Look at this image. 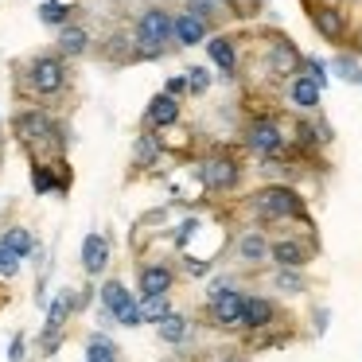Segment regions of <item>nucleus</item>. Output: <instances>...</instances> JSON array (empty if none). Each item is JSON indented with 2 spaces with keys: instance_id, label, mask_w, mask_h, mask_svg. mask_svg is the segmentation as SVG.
I'll return each mask as SVG.
<instances>
[{
  "instance_id": "ea45409f",
  "label": "nucleus",
  "mask_w": 362,
  "mask_h": 362,
  "mask_svg": "<svg viewBox=\"0 0 362 362\" xmlns=\"http://www.w3.org/2000/svg\"><path fill=\"white\" fill-rule=\"evenodd\" d=\"M312 320H315V323H312V331L323 339V335H327V323H331V308H315Z\"/></svg>"
},
{
  "instance_id": "39448f33",
  "label": "nucleus",
  "mask_w": 362,
  "mask_h": 362,
  "mask_svg": "<svg viewBox=\"0 0 362 362\" xmlns=\"http://www.w3.org/2000/svg\"><path fill=\"white\" fill-rule=\"evenodd\" d=\"M312 257H315V238H304V234L269 238V265L273 269H308Z\"/></svg>"
},
{
  "instance_id": "c03bdc74",
  "label": "nucleus",
  "mask_w": 362,
  "mask_h": 362,
  "mask_svg": "<svg viewBox=\"0 0 362 362\" xmlns=\"http://www.w3.org/2000/svg\"><path fill=\"white\" fill-rule=\"evenodd\" d=\"M160 362H175V358H160Z\"/></svg>"
},
{
  "instance_id": "7c9ffc66",
  "label": "nucleus",
  "mask_w": 362,
  "mask_h": 362,
  "mask_svg": "<svg viewBox=\"0 0 362 362\" xmlns=\"http://www.w3.org/2000/svg\"><path fill=\"white\" fill-rule=\"evenodd\" d=\"M136 304H141V320L144 323H160L168 312H172V300L168 296H141Z\"/></svg>"
},
{
  "instance_id": "423d86ee",
  "label": "nucleus",
  "mask_w": 362,
  "mask_h": 362,
  "mask_svg": "<svg viewBox=\"0 0 362 362\" xmlns=\"http://www.w3.org/2000/svg\"><path fill=\"white\" fill-rule=\"evenodd\" d=\"M12 129H16L20 144H28V148H35V144H51L55 152H63V136H59V125L47 117V113H40V110L16 113Z\"/></svg>"
},
{
  "instance_id": "6ab92c4d",
  "label": "nucleus",
  "mask_w": 362,
  "mask_h": 362,
  "mask_svg": "<svg viewBox=\"0 0 362 362\" xmlns=\"http://www.w3.org/2000/svg\"><path fill=\"white\" fill-rule=\"evenodd\" d=\"M105 265H110V242H105V234L90 230L82 238V269H86V276H98L105 273Z\"/></svg>"
},
{
  "instance_id": "2f4dec72",
  "label": "nucleus",
  "mask_w": 362,
  "mask_h": 362,
  "mask_svg": "<svg viewBox=\"0 0 362 362\" xmlns=\"http://www.w3.org/2000/svg\"><path fill=\"white\" fill-rule=\"evenodd\" d=\"M66 16H71V8L59 4V0H47V4L40 8V20H43V24H51V28H66Z\"/></svg>"
},
{
  "instance_id": "a19ab883",
  "label": "nucleus",
  "mask_w": 362,
  "mask_h": 362,
  "mask_svg": "<svg viewBox=\"0 0 362 362\" xmlns=\"http://www.w3.org/2000/svg\"><path fill=\"white\" fill-rule=\"evenodd\" d=\"M24 351H28V339H24V331H16L8 346V362H24Z\"/></svg>"
},
{
  "instance_id": "f704fd0d",
  "label": "nucleus",
  "mask_w": 362,
  "mask_h": 362,
  "mask_svg": "<svg viewBox=\"0 0 362 362\" xmlns=\"http://www.w3.org/2000/svg\"><path fill=\"white\" fill-rule=\"evenodd\" d=\"M226 288H234V276H230V273H218V276H211V284H206V300H218Z\"/></svg>"
},
{
  "instance_id": "4be33fe9",
  "label": "nucleus",
  "mask_w": 362,
  "mask_h": 362,
  "mask_svg": "<svg viewBox=\"0 0 362 362\" xmlns=\"http://www.w3.org/2000/svg\"><path fill=\"white\" fill-rule=\"evenodd\" d=\"M156 335H160V343H168V346H183L191 339V320L183 312H168L164 320L156 323Z\"/></svg>"
},
{
  "instance_id": "4468645a",
  "label": "nucleus",
  "mask_w": 362,
  "mask_h": 362,
  "mask_svg": "<svg viewBox=\"0 0 362 362\" xmlns=\"http://www.w3.org/2000/svg\"><path fill=\"white\" fill-rule=\"evenodd\" d=\"M300 59H304V55L296 51V43L284 40V35L269 43V74H273L276 82H281V78H296V74H300Z\"/></svg>"
},
{
  "instance_id": "dca6fc26",
  "label": "nucleus",
  "mask_w": 362,
  "mask_h": 362,
  "mask_svg": "<svg viewBox=\"0 0 362 362\" xmlns=\"http://www.w3.org/2000/svg\"><path fill=\"white\" fill-rule=\"evenodd\" d=\"M288 105L300 113V117H312V113H320V105H323V90L315 86L312 78L296 74V78H288Z\"/></svg>"
},
{
  "instance_id": "20e7f679",
  "label": "nucleus",
  "mask_w": 362,
  "mask_h": 362,
  "mask_svg": "<svg viewBox=\"0 0 362 362\" xmlns=\"http://www.w3.org/2000/svg\"><path fill=\"white\" fill-rule=\"evenodd\" d=\"M242 160L230 156V152H214V156H206L203 164H199V180H203L206 191H214V195H230V191L242 187Z\"/></svg>"
},
{
  "instance_id": "f3484780",
  "label": "nucleus",
  "mask_w": 362,
  "mask_h": 362,
  "mask_svg": "<svg viewBox=\"0 0 362 362\" xmlns=\"http://www.w3.org/2000/svg\"><path fill=\"white\" fill-rule=\"evenodd\" d=\"M74 312H78V296H74L71 288H63V292H59V296L47 304V320H43V331H47V335H63V327L71 323Z\"/></svg>"
},
{
  "instance_id": "a878e982",
  "label": "nucleus",
  "mask_w": 362,
  "mask_h": 362,
  "mask_svg": "<svg viewBox=\"0 0 362 362\" xmlns=\"http://www.w3.org/2000/svg\"><path fill=\"white\" fill-rule=\"evenodd\" d=\"M86 362H121V351L105 331H90L86 339Z\"/></svg>"
},
{
  "instance_id": "7ed1b4c3",
  "label": "nucleus",
  "mask_w": 362,
  "mask_h": 362,
  "mask_svg": "<svg viewBox=\"0 0 362 362\" xmlns=\"http://www.w3.org/2000/svg\"><path fill=\"white\" fill-rule=\"evenodd\" d=\"M102 327H144L141 320V304H136V292L125 288V281H105L102 284Z\"/></svg>"
},
{
  "instance_id": "2eb2a0df",
  "label": "nucleus",
  "mask_w": 362,
  "mask_h": 362,
  "mask_svg": "<svg viewBox=\"0 0 362 362\" xmlns=\"http://www.w3.org/2000/svg\"><path fill=\"white\" fill-rule=\"evenodd\" d=\"M136 284H141V296H168L172 284H175V269L164 265V261H148V265H141V273H136Z\"/></svg>"
},
{
  "instance_id": "a18cd8bd",
  "label": "nucleus",
  "mask_w": 362,
  "mask_h": 362,
  "mask_svg": "<svg viewBox=\"0 0 362 362\" xmlns=\"http://www.w3.org/2000/svg\"><path fill=\"white\" fill-rule=\"evenodd\" d=\"M351 4H354V0H351Z\"/></svg>"
},
{
  "instance_id": "c85d7f7f",
  "label": "nucleus",
  "mask_w": 362,
  "mask_h": 362,
  "mask_svg": "<svg viewBox=\"0 0 362 362\" xmlns=\"http://www.w3.org/2000/svg\"><path fill=\"white\" fill-rule=\"evenodd\" d=\"M32 187H35V195H51V191H59L55 164H40V160H35L32 164Z\"/></svg>"
},
{
  "instance_id": "9b49d317",
  "label": "nucleus",
  "mask_w": 362,
  "mask_h": 362,
  "mask_svg": "<svg viewBox=\"0 0 362 362\" xmlns=\"http://www.w3.org/2000/svg\"><path fill=\"white\" fill-rule=\"evenodd\" d=\"M281 320V304L265 292H250L245 296V315H242V331L245 335H261V331H273Z\"/></svg>"
},
{
  "instance_id": "72a5a7b5",
  "label": "nucleus",
  "mask_w": 362,
  "mask_h": 362,
  "mask_svg": "<svg viewBox=\"0 0 362 362\" xmlns=\"http://www.w3.org/2000/svg\"><path fill=\"white\" fill-rule=\"evenodd\" d=\"M183 273H187V276H211V273H214V261H203V257H183Z\"/></svg>"
},
{
  "instance_id": "0eeeda50",
  "label": "nucleus",
  "mask_w": 362,
  "mask_h": 362,
  "mask_svg": "<svg viewBox=\"0 0 362 362\" xmlns=\"http://www.w3.org/2000/svg\"><path fill=\"white\" fill-rule=\"evenodd\" d=\"M288 141H292V148L300 152V160H304V156H312V152H320V148H327V144H335V129H331L327 121L320 117V113H312V117H300V113H296Z\"/></svg>"
},
{
  "instance_id": "c9c22d12",
  "label": "nucleus",
  "mask_w": 362,
  "mask_h": 362,
  "mask_svg": "<svg viewBox=\"0 0 362 362\" xmlns=\"http://www.w3.org/2000/svg\"><path fill=\"white\" fill-rule=\"evenodd\" d=\"M187 12H191V16H199L203 24H211V20H214V0H187Z\"/></svg>"
},
{
  "instance_id": "37998d69",
  "label": "nucleus",
  "mask_w": 362,
  "mask_h": 362,
  "mask_svg": "<svg viewBox=\"0 0 362 362\" xmlns=\"http://www.w3.org/2000/svg\"><path fill=\"white\" fill-rule=\"evenodd\" d=\"M214 4H226V8H234V0H214Z\"/></svg>"
},
{
  "instance_id": "473e14b6",
  "label": "nucleus",
  "mask_w": 362,
  "mask_h": 362,
  "mask_svg": "<svg viewBox=\"0 0 362 362\" xmlns=\"http://www.w3.org/2000/svg\"><path fill=\"white\" fill-rule=\"evenodd\" d=\"M183 78H187V94H206L211 90V71L206 66H187Z\"/></svg>"
},
{
  "instance_id": "393cba45",
  "label": "nucleus",
  "mask_w": 362,
  "mask_h": 362,
  "mask_svg": "<svg viewBox=\"0 0 362 362\" xmlns=\"http://www.w3.org/2000/svg\"><path fill=\"white\" fill-rule=\"evenodd\" d=\"M160 152H164V144H160V136H152V133H141V136L133 141V168H136V172H148V168L160 160Z\"/></svg>"
},
{
  "instance_id": "f257e3e1",
  "label": "nucleus",
  "mask_w": 362,
  "mask_h": 362,
  "mask_svg": "<svg viewBox=\"0 0 362 362\" xmlns=\"http://www.w3.org/2000/svg\"><path fill=\"white\" fill-rule=\"evenodd\" d=\"M245 206H250L253 222H261V226H281V222H300V226L312 230V214H308V199L300 195L292 183H265V187H257L250 199H245Z\"/></svg>"
},
{
  "instance_id": "9d476101",
  "label": "nucleus",
  "mask_w": 362,
  "mask_h": 362,
  "mask_svg": "<svg viewBox=\"0 0 362 362\" xmlns=\"http://www.w3.org/2000/svg\"><path fill=\"white\" fill-rule=\"evenodd\" d=\"M136 43L148 51H164L172 43V12L164 8H144L136 20Z\"/></svg>"
},
{
  "instance_id": "b1692460",
  "label": "nucleus",
  "mask_w": 362,
  "mask_h": 362,
  "mask_svg": "<svg viewBox=\"0 0 362 362\" xmlns=\"http://www.w3.org/2000/svg\"><path fill=\"white\" fill-rule=\"evenodd\" d=\"M0 245L12 253V257H20V261H28L35 250H40V242H35V234L32 230H24V226H12V230H4V238H0Z\"/></svg>"
},
{
  "instance_id": "412c9836",
  "label": "nucleus",
  "mask_w": 362,
  "mask_h": 362,
  "mask_svg": "<svg viewBox=\"0 0 362 362\" xmlns=\"http://www.w3.org/2000/svg\"><path fill=\"white\" fill-rule=\"evenodd\" d=\"M180 102L175 98H168V94H156L148 102V110H144V125L148 129H172L175 121H180Z\"/></svg>"
},
{
  "instance_id": "79ce46f5",
  "label": "nucleus",
  "mask_w": 362,
  "mask_h": 362,
  "mask_svg": "<svg viewBox=\"0 0 362 362\" xmlns=\"http://www.w3.org/2000/svg\"><path fill=\"white\" fill-rule=\"evenodd\" d=\"M214 362H245V358H234V354H230V358H214Z\"/></svg>"
},
{
  "instance_id": "ddd939ff",
  "label": "nucleus",
  "mask_w": 362,
  "mask_h": 362,
  "mask_svg": "<svg viewBox=\"0 0 362 362\" xmlns=\"http://www.w3.org/2000/svg\"><path fill=\"white\" fill-rule=\"evenodd\" d=\"M308 16H312V28L323 35L327 43H343L346 32H351V24H346V12L339 8V4H312L308 8Z\"/></svg>"
},
{
  "instance_id": "c756f323",
  "label": "nucleus",
  "mask_w": 362,
  "mask_h": 362,
  "mask_svg": "<svg viewBox=\"0 0 362 362\" xmlns=\"http://www.w3.org/2000/svg\"><path fill=\"white\" fill-rule=\"evenodd\" d=\"M300 74L312 78L320 90H327V82H331V71H327V63H323L320 55H304V59H300Z\"/></svg>"
},
{
  "instance_id": "cd10ccee",
  "label": "nucleus",
  "mask_w": 362,
  "mask_h": 362,
  "mask_svg": "<svg viewBox=\"0 0 362 362\" xmlns=\"http://www.w3.org/2000/svg\"><path fill=\"white\" fill-rule=\"evenodd\" d=\"M86 47H90V32H86V28H78V24L59 28V51H63V55H82Z\"/></svg>"
},
{
  "instance_id": "bb28decb",
  "label": "nucleus",
  "mask_w": 362,
  "mask_h": 362,
  "mask_svg": "<svg viewBox=\"0 0 362 362\" xmlns=\"http://www.w3.org/2000/svg\"><path fill=\"white\" fill-rule=\"evenodd\" d=\"M327 71L335 74L339 82H346V86H362V63L354 55H346V51H339V55L331 59Z\"/></svg>"
},
{
  "instance_id": "e433bc0d",
  "label": "nucleus",
  "mask_w": 362,
  "mask_h": 362,
  "mask_svg": "<svg viewBox=\"0 0 362 362\" xmlns=\"http://www.w3.org/2000/svg\"><path fill=\"white\" fill-rule=\"evenodd\" d=\"M195 230H199V218H187V222H180V226H175V234H172V242L183 250V245H187L191 238H195Z\"/></svg>"
},
{
  "instance_id": "58836bf2",
  "label": "nucleus",
  "mask_w": 362,
  "mask_h": 362,
  "mask_svg": "<svg viewBox=\"0 0 362 362\" xmlns=\"http://www.w3.org/2000/svg\"><path fill=\"white\" fill-rule=\"evenodd\" d=\"M20 273V257H12L4 245H0V276H16Z\"/></svg>"
},
{
  "instance_id": "a211bd4d",
  "label": "nucleus",
  "mask_w": 362,
  "mask_h": 362,
  "mask_svg": "<svg viewBox=\"0 0 362 362\" xmlns=\"http://www.w3.org/2000/svg\"><path fill=\"white\" fill-rule=\"evenodd\" d=\"M172 40L180 43V47L206 43V40H211V24H203V20L191 16V12H180V16H172Z\"/></svg>"
},
{
  "instance_id": "f03ea898",
  "label": "nucleus",
  "mask_w": 362,
  "mask_h": 362,
  "mask_svg": "<svg viewBox=\"0 0 362 362\" xmlns=\"http://www.w3.org/2000/svg\"><path fill=\"white\" fill-rule=\"evenodd\" d=\"M242 144H245V148H250L257 160H276V156H284V152L292 148L288 129H284L281 117H273V113H261V117H253L250 125L242 129Z\"/></svg>"
},
{
  "instance_id": "aec40b11",
  "label": "nucleus",
  "mask_w": 362,
  "mask_h": 362,
  "mask_svg": "<svg viewBox=\"0 0 362 362\" xmlns=\"http://www.w3.org/2000/svg\"><path fill=\"white\" fill-rule=\"evenodd\" d=\"M206 59L222 71V78H234L238 74V43L230 35H211L206 40Z\"/></svg>"
},
{
  "instance_id": "6e6552de",
  "label": "nucleus",
  "mask_w": 362,
  "mask_h": 362,
  "mask_svg": "<svg viewBox=\"0 0 362 362\" xmlns=\"http://www.w3.org/2000/svg\"><path fill=\"white\" fill-rule=\"evenodd\" d=\"M245 296H250V288H226L218 300H206V320H211V327L218 331H242V315H245Z\"/></svg>"
},
{
  "instance_id": "f8f14e48",
  "label": "nucleus",
  "mask_w": 362,
  "mask_h": 362,
  "mask_svg": "<svg viewBox=\"0 0 362 362\" xmlns=\"http://www.w3.org/2000/svg\"><path fill=\"white\" fill-rule=\"evenodd\" d=\"M234 257H238L242 269H265L269 265V234L257 230V226L242 230L238 242H234Z\"/></svg>"
},
{
  "instance_id": "1a4fd4ad",
  "label": "nucleus",
  "mask_w": 362,
  "mask_h": 362,
  "mask_svg": "<svg viewBox=\"0 0 362 362\" xmlns=\"http://www.w3.org/2000/svg\"><path fill=\"white\" fill-rule=\"evenodd\" d=\"M28 86L35 90V94H59V90L66 86V63L59 55H40L28 63Z\"/></svg>"
},
{
  "instance_id": "5701e85b",
  "label": "nucleus",
  "mask_w": 362,
  "mask_h": 362,
  "mask_svg": "<svg viewBox=\"0 0 362 362\" xmlns=\"http://www.w3.org/2000/svg\"><path fill=\"white\" fill-rule=\"evenodd\" d=\"M269 284H273L281 296H304V292L312 288L304 269H273V273H269Z\"/></svg>"
},
{
  "instance_id": "4c0bfd02",
  "label": "nucleus",
  "mask_w": 362,
  "mask_h": 362,
  "mask_svg": "<svg viewBox=\"0 0 362 362\" xmlns=\"http://www.w3.org/2000/svg\"><path fill=\"white\" fill-rule=\"evenodd\" d=\"M164 94L175 98V102H180V98H187V78H183V74H172V78H168V86H164Z\"/></svg>"
}]
</instances>
